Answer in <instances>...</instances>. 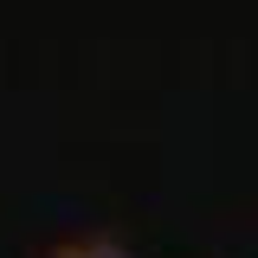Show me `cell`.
Masks as SVG:
<instances>
[{
  "label": "cell",
  "mask_w": 258,
  "mask_h": 258,
  "mask_svg": "<svg viewBox=\"0 0 258 258\" xmlns=\"http://www.w3.org/2000/svg\"><path fill=\"white\" fill-rule=\"evenodd\" d=\"M45 258H129V245H123V239H103V232H97V239H64V245H52Z\"/></svg>",
  "instance_id": "6da1fadb"
}]
</instances>
